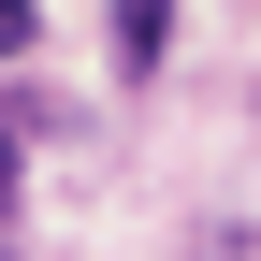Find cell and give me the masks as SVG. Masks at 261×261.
I'll return each mask as SVG.
<instances>
[]
</instances>
